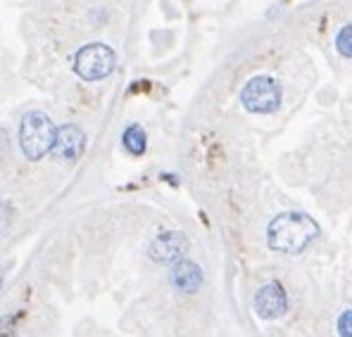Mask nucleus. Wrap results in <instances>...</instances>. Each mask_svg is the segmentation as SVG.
Here are the masks:
<instances>
[{"mask_svg": "<svg viewBox=\"0 0 352 337\" xmlns=\"http://www.w3.org/2000/svg\"><path fill=\"white\" fill-rule=\"evenodd\" d=\"M122 143H124V148L129 150L131 154H143L146 152V131H143L138 124H131V126L124 131V136H122Z\"/></svg>", "mask_w": 352, "mask_h": 337, "instance_id": "1a4fd4ad", "label": "nucleus"}, {"mask_svg": "<svg viewBox=\"0 0 352 337\" xmlns=\"http://www.w3.org/2000/svg\"><path fill=\"white\" fill-rule=\"evenodd\" d=\"M84 148H86V136L79 126L65 124V126H60L58 131H55L53 152L62 162H74V159H79Z\"/></svg>", "mask_w": 352, "mask_h": 337, "instance_id": "39448f33", "label": "nucleus"}, {"mask_svg": "<svg viewBox=\"0 0 352 337\" xmlns=\"http://www.w3.org/2000/svg\"><path fill=\"white\" fill-rule=\"evenodd\" d=\"M55 131L48 114L43 112H27L19 121V145L27 159L36 162V159L45 157L55 145Z\"/></svg>", "mask_w": 352, "mask_h": 337, "instance_id": "f03ea898", "label": "nucleus"}, {"mask_svg": "<svg viewBox=\"0 0 352 337\" xmlns=\"http://www.w3.org/2000/svg\"><path fill=\"white\" fill-rule=\"evenodd\" d=\"M203 268L193 262H176V266L172 268V276H169V283L176 292H186L193 294L200 290L203 285Z\"/></svg>", "mask_w": 352, "mask_h": 337, "instance_id": "6e6552de", "label": "nucleus"}, {"mask_svg": "<svg viewBox=\"0 0 352 337\" xmlns=\"http://www.w3.org/2000/svg\"><path fill=\"white\" fill-rule=\"evenodd\" d=\"M286 309H288V297L278 283L264 285V288H260V292L255 294V311L264 321L281 318L286 314Z\"/></svg>", "mask_w": 352, "mask_h": 337, "instance_id": "423d86ee", "label": "nucleus"}, {"mask_svg": "<svg viewBox=\"0 0 352 337\" xmlns=\"http://www.w3.org/2000/svg\"><path fill=\"white\" fill-rule=\"evenodd\" d=\"M336 50L343 57H350L352 60V24H345L338 31V36H336Z\"/></svg>", "mask_w": 352, "mask_h": 337, "instance_id": "9d476101", "label": "nucleus"}, {"mask_svg": "<svg viewBox=\"0 0 352 337\" xmlns=\"http://www.w3.org/2000/svg\"><path fill=\"white\" fill-rule=\"evenodd\" d=\"M0 285H3V283H0Z\"/></svg>", "mask_w": 352, "mask_h": 337, "instance_id": "ddd939ff", "label": "nucleus"}, {"mask_svg": "<svg viewBox=\"0 0 352 337\" xmlns=\"http://www.w3.org/2000/svg\"><path fill=\"white\" fill-rule=\"evenodd\" d=\"M10 216H12V209H10V205H8V202H0V233L8 228Z\"/></svg>", "mask_w": 352, "mask_h": 337, "instance_id": "f8f14e48", "label": "nucleus"}, {"mask_svg": "<svg viewBox=\"0 0 352 337\" xmlns=\"http://www.w3.org/2000/svg\"><path fill=\"white\" fill-rule=\"evenodd\" d=\"M188 250V240H186L184 233L172 231V233H162L153 240L150 245V259L157 264H172L179 262L181 257Z\"/></svg>", "mask_w": 352, "mask_h": 337, "instance_id": "0eeeda50", "label": "nucleus"}, {"mask_svg": "<svg viewBox=\"0 0 352 337\" xmlns=\"http://www.w3.org/2000/svg\"><path fill=\"white\" fill-rule=\"evenodd\" d=\"M338 333L340 335H352V309H348L345 311L343 316L338 318Z\"/></svg>", "mask_w": 352, "mask_h": 337, "instance_id": "9b49d317", "label": "nucleus"}, {"mask_svg": "<svg viewBox=\"0 0 352 337\" xmlns=\"http://www.w3.org/2000/svg\"><path fill=\"white\" fill-rule=\"evenodd\" d=\"M115 50L105 43H88L74 57V71L84 81H100L115 71Z\"/></svg>", "mask_w": 352, "mask_h": 337, "instance_id": "7ed1b4c3", "label": "nucleus"}, {"mask_svg": "<svg viewBox=\"0 0 352 337\" xmlns=\"http://www.w3.org/2000/svg\"><path fill=\"white\" fill-rule=\"evenodd\" d=\"M319 235V226L309 219L307 214L300 211H286V214L276 216L269 224L267 231V242L274 252L278 254H300L307 250L314 242V237Z\"/></svg>", "mask_w": 352, "mask_h": 337, "instance_id": "f257e3e1", "label": "nucleus"}, {"mask_svg": "<svg viewBox=\"0 0 352 337\" xmlns=\"http://www.w3.org/2000/svg\"><path fill=\"white\" fill-rule=\"evenodd\" d=\"M241 102L252 114H272L281 105V86L272 76H255L241 91Z\"/></svg>", "mask_w": 352, "mask_h": 337, "instance_id": "20e7f679", "label": "nucleus"}]
</instances>
